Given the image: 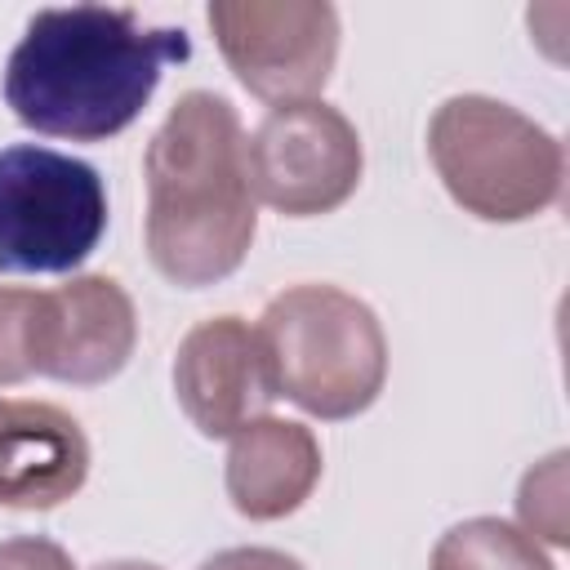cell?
<instances>
[{"mask_svg":"<svg viewBox=\"0 0 570 570\" xmlns=\"http://www.w3.org/2000/svg\"><path fill=\"white\" fill-rule=\"evenodd\" d=\"M40 294V374L76 387L116 379L138 338L129 294L111 276H76Z\"/></svg>","mask_w":570,"mask_h":570,"instance_id":"9c48e42d","label":"cell"},{"mask_svg":"<svg viewBox=\"0 0 570 570\" xmlns=\"http://www.w3.org/2000/svg\"><path fill=\"white\" fill-rule=\"evenodd\" d=\"M517 512H521V525L525 534L534 539H548V543H566L570 525H566V454H552L543 459L539 468L525 472L521 481V494H517Z\"/></svg>","mask_w":570,"mask_h":570,"instance_id":"5bb4252c","label":"cell"},{"mask_svg":"<svg viewBox=\"0 0 570 570\" xmlns=\"http://www.w3.org/2000/svg\"><path fill=\"white\" fill-rule=\"evenodd\" d=\"M102 232L107 187L94 165L36 142L0 151V272H71L94 254Z\"/></svg>","mask_w":570,"mask_h":570,"instance_id":"5b68a950","label":"cell"},{"mask_svg":"<svg viewBox=\"0 0 570 570\" xmlns=\"http://www.w3.org/2000/svg\"><path fill=\"white\" fill-rule=\"evenodd\" d=\"M432 570H552V561L525 530L499 517H472L441 534Z\"/></svg>","mask_w":570,"mask_h":570,"instance_id":"7c38bea8","label":"cell"},{"mask_svg":"<svg viewBox=\"0 0 570 570\" xmlns=\"http://www.w3.org/2000/svg\"><path fill=\"white\" fill-rule=\"evenodd\" d=\"M254 200L312 218L338 209L361 183V138L330 102H281L245 138Z\"/></svg>","mask_w":570,"mask_h":570,"instance_id":"8992f818","label":"cell"},{"mask_svg":"<svg viewBox=\"0 0 570 570\" xmlns=\"http://www.w3.org/2000/svg\"><path fill=\"white\" fill-rule=\"evenodd\" d=\"M183 27H142L134 9H40L4 67V102L49 138L98 142L138 120L165 67L187 62Z\"/></svg>","mask_w":570,"mask_h":570,"instance_id":"6da1fadb","label":"cell"},{"mask_svg":"<svg viewBox=\"0 0 570 570\" xmlns=\"http://www.w3.org/2000/svg\"><path fill=\"white\" fill-rule=\"evenodd\" d=\"M94 570H160V566H147V561H107V566H94Z\"/></svg>","mask_w":570,"mask_h":570,"instance_id":"e0dca14e","label":"cell"},{"mask_svg":"<svg viewBox=\"0 0 570 570\" xmlns=\"http://www.w3.org/2000/svg\"><path fill=\"white\" fill-rule=\"evenodd\" d=\"M428 156L445 191L476 218L517 223L543 214L561 191V147L508 102L463 94L436 107Z\"/></svg>","mask_w":570,"mask_h":570,"instance_id":"277c9868","label":"cell"},{"mask_svg":"<svg viewBox=\"0 0 570 570\" xmlns=\"http://www.w3.org/2000/svg\"><path fill=\"white\" fill-rule=\"evenodd\" d=\"M209 27L236 80L272 107L307 102L338 58V13L316 0H218Z\"/></svg>","mask_w":570,"mask_h":570,"instance_id":"52a82bcc","label":"cell"},{"mask_svg":"<svg viewBox=\"0 0 570 570\" xmlns=\"http://www.w3.org/2000/svg\"><path fill=\"white\" fill-rule=\"evenodd\" d=\"M321 481V445L312 428L289 419H258L232 436L227 499L249 521H276L303 508Z\"/></svg>","mask_w":570,"mask_h":570,"instance_id":"8fae6325","label":"cell"},{"mask_svg":"<svg viewBox=\"0 0 570 570\" xmlns=\"http://www.w3.org/2000/svg\"><path fill=\"white\" fill-rule=\"evenodd\" d=\"M147 254L183 289L232 276L254 240L245 129L227 98L183 94L147 147Z\"/></svg>","mask_w":570,"mask_h":570,"instance_id":"7a4b0ae2","label":"cell"},{"mask_svg":"<svg viewBox=\"0 0 570 570\" xmlns=\"http://www.w3.org/2000/svg\"><path fill=\"white\" fill-rule=\"evenodd\" d=\"M258 334L276 392L316 419H352L383 392L387 338L379 316L334 285H294L276 294Z\"/></svg>","mask_w":570,"mask_h":570,"instance_id":"3957f363","label":"cell"},{"mask_svg":"<svg viewBox=\"0 0 570 570\" xmlns=\"http://www.w3.org/2000/svg\"><path fill=\"white\" fill-rule=\"evenodd\" d=\"M200 570H303V561L276 552V548H227L209 557Z\"/></svg>","mask_w":570,"mask_h":570,"instance_id":"2e32d148","label":"cell"},{"mask_svg":"<svg viewBox=\"0 0 570 570\" xmlns=\"http://www.w3.org/2000/svg\"><path fill=\"white\" fill-rule=\"evenodd\" d=\"M0 570H76V566L58 543L40 534H22V539L0 543Z\"/></svg>","mask_w":570,"mask_h":570,"instance_id":"9a60e30c","label":"cell"},{"mask_svg":"<svg viewBox=\"0 0 570 570\" xmlns=\"http://www.w3.org/2000/svg\"><path fill=\"white\" fill-rule=\"evenodd\" d=\"M174 392L183 414L205 436H236L240 428L267 419L281 392L258 325L240 316L200 321L178 343Z\"/></svg>","mask_w":570,"mask_h":570,"instance_id":"ba28073f","label":"cell"},{"mask_svg":"<svg viewBox=\"0 0 570 570\" xmlns=\"http://www.w3.org/2000/svg\"><path fill=\"white\" fill-rule=\"evenodd\" d=\"M89 476L80 423L49 401H0V503L58 508Z\"/></svg>","mask_w":570,"mask_h":570,"instance_id":"30bf717a","label":"cell"},{"mask_svg":"<svg viewBox=\"0 0 570 570\" xmlns=\"http://www.w3.org/2000/svg\"><path fill=\"white\" fill-rule=\"evenodd\" d=\"M40 289H0V387L40 374Z\"/></svg>","mask_w":570,"mask_h":570,"instance_id":"4fadbf2b","label":"cell"}]
</instances>
